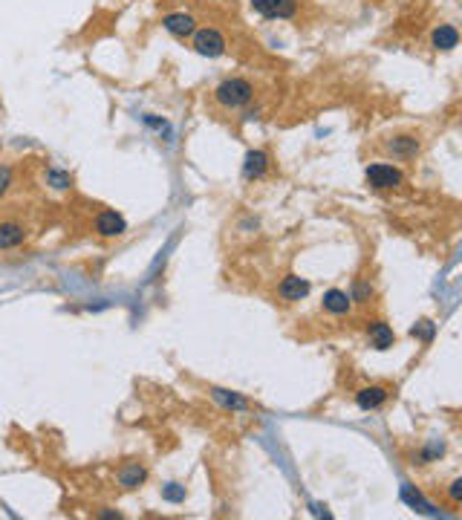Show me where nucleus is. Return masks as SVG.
I'll return each instance as SVG.
<instances>
[{"mask_svg":"<svg viewBox=\"0 0 462 520\" xmlns=\"http://www.w3.org/2000/svg\"><path fill=\"white\" fill-rule=\"evenodd\" d=\"M165 500H171V503L185 500V488H182V486H168L165 488Z\"/></svg>","mask_w":462,"mask_h":520,"instance_id":"19","label":"nucleus"},{"mask_svg":"<svg viewBox=\"0 0 462 520\" xmlns=\"http://www.w3.org/2000/svg\"><path fill=\"white\" fill-rule=\"evenodd\" d=\"M251 9L266 18H292L295 15V0H251Z\"/></svg>","mask_w":462,"mask_h":520,"instance_id":"4","label":"nucleus"},{"mask_svg":"<svg viewBox=\"0 0 462 520\" xmlns=\"http://www.w3.org/2000/svg\"><path fill=\"white\" fill-rule=\"evenodd\" d=\"M349 306H353V298H349L347 292H341V289H330L324 295V309L332 313V315H347Z\"/></svg>","mask_w":462,"mask_h":520,"instance_id":"8","label":"nucleus"},{"mask_svg":"<svg viewBox=\"0 0 462 520\" xmlns=\"http://www.w3.org/2000/svg\"><path fill=\"white\" fill-rule=\"evenodd\" d=\"M370 295V289H367V284H356V301H364Z\"/></svg>","mask_w":462,"mask_h":520,"instance_id":"22","label":"nucleus"},{"mask_svg":"<svg viewBox=\"0 0 462 520\" xmlns=\"http://www.w3.org/2000/svg\"><path fill=\"white\" fill-rule=\"evenodd\" d=\"M370 341L376 350H390L393 347V330H390L387 324H382V321H376V324L370 327Z\"/></svg>","mask_w":462,"mask_h":520,"instance_id":"12","label":"nucleus"},{"mask_svg":"<svg viewBox=\"0 0 462 520\" xmlns=\"http://www.w3.org/2000/svg\"><path fill=\"white\" fill-rule=\"evenodd\" d=\"M162 23H165V30L171 32V35L185 38V35L194 32V23H197V21H194L191 15H185V12H176V15H168Z\"/></svg>","mask_w":462,"mask_h":520,"instance_id":"9","label":"nucleus"},{"mask_svg":"<svg viewBox=\"0 0 462 520\" xmlns=\"http://www.w3.org/2000/svg\"><path fill=\"white\" fill-rule=\"evenodd\" d=\"M9 185H12V171L6 165H0V196L9 191Z\"/></svg>","mask_w":462,"mask_h":520,"instance_id":"20","label":"nucleus"},{"mask_svg":"<svg viewBox=\"0 0 462 520\" xmlns=\"http://www.w3.org/2000/svg\"><path fill=\"white\" fill-rule=\"evenodd\" d=\"M266 168H269V157H266L263 150H249L246 153V165H243V171L249 179H257L266 174Z\"/></svg>","mask_w":462,"mask_h":520,"instance_id":"10","label":"nucleus"},{"mask_svg":"<svg viewBox=\"0 0 462 520\" xmlns=\"http://www.w3.org/2000/svg\"><path fill=\"white\" fill-rule=\"evenodd\" d=\"M194 49L200 55H208V58H220V55L226 52V38L217 30H200L194 35Z\"/></svg>","mask_w":462,"mask_h":520,"instance_id":"3","label":"nucleus"},{"mask_svg":"<svg viewBox=\"0 0 462 520\" xmlns=\"http://www.w3.org/2000/svg\"><path fill=\"white\" fill-rule=\"evenodd\" d=\"M277 292H281L284 301H301L310 295V280H303L298 275H289V278H284V284L277 286Z\"/></svg>","mask_w":462,"mask_h":520,"instance_id":"5","label":"nucleus"},{"mask_svg":"<svg viewBox=\"0 0 462 520\" xmlns=\"http://www.w3.org/2000/svg\"><path fill=\"white\" fill-rule=\"evenodd\" d=\"M142 480H145V468L142 466H130V468L122 471V486L124 488H136Z\"/></svg>","mask_w":462,"mask_h":520,"instance_id":"16","label":"nucleus"},{"mask_svg":"<svg viewBox=\"0 0 462 520\" xmlns=\"http://www.w3.org/2000/svg\"><path fill=\"white\" fill-rule=\"evenodd\" d=\"M411 335H413V339L430 341V339H433V324H430V321H419L416 327H411Z\"/></svg>","mask_w":462,"mask_h":520,"instance_id":"17","label":"nucleus"},{"mask_svg":"<svg viewBox=\"0 0 462 520\" xmlns=\"http://www.w3.org/2000/svg\"><path fill=\"white\" fill-rule=\"evenodd\" d=\"M451 500H454V503L462 500V480H454V483H451Z\"/></svg>","mask_w":462,"mask_h":520,"instance_id":"21","label":"nucleus"},{"mask_svg":"<svg viewBox=\"0 0 462 520\" xmlns=\"http://www.w3.org/2000/svg\"><path fill=\"white\" fill-rule=\"evenodd\" d=\"M459 44V32L454 30V26H439L437 32H433V47L437 49H454Z\"/></svg>","mask_w":462,"mask_h":520,"instance_id":"13","label":"nucleus"},{"mask_svg":"<svg viewBox=\"0 0 462 520\" xmlns=\"http://www.w3.org/2000/svg\"><path fill=\"white\" fill-rule=\"evenodd\" d=\"M402 497L408 500L411 506H419V512H430V506H428V503H425L422 497H419V495H413V491H411V486H404V488H402Z\"/></svg>","mask_w":462,"mask_h":520,"instance_id":"18","label":"nucleus"},{"mask_svg":"<svg viewBox=\"0 0 462 520\" xmlns=\"http://www.w3.org/2000/svg\"><path fill=\"white\" fill-rule=\"evenodd\" d=\"M384 399H387V390H384L382 385H373V387H361V390L356 393V402H358V407H361V411H373V407L384 405Z\"/></svg>","mask_w":462,"mask_h":520,"instance_id":"7","label":"nucleus"},{"mask_svg":"<svg viewBox=\"0 0 462 520\" xmlns=\"http://www.w3.org/2000/svg\"><path fill=\"white\" fill-rule=\"evenodd\" d=\"M23 243V226L18 223H0V249H15Z\"/></svg>","mask_w":462,"mask_h":520,"instance_id":"11","label":"nucleus"},{"mask_svg":"<svg viewBox=\"0 0 462 520\" xmlns=\"http://www.w3.org/2000/svg\"><path fill=\"white\" fill-rule=\"evenodd\" d=\"M367 182L379 191H390V188H399L402 185V174L396 171L393 165H384V162H376L367 168Z\"/></svg>","mask_w":462,"mask_h":520,"instance_id":"2","label":"nucleus"},{"mask_svg":"<svg viewBox=\"0 0 462 520\" xmlns=\"http://www.w3.org/2000/svg\"><path fill=\"white\" fill-rule=\"evenodd\" d=\"M390 150H393L396 157H413V153L419 150V139H413V136H399V139H393V142H390Z\"/></svg>","mask_w":462,"mask_h":520,"instance_id":"14","label":"nucleus"},{"mask_svg":"<svg viewBox=\"0 0 462 520\" xmlns=\"http://www.w3.org/2000/svg\"><path fill=\"white\" fill-rule=\"evenodd\" d=\"M95 231L102 237H119L124 231V217L116 212H102L99 220H95Z\"/></svg>","mask_w":462,"mask_h":520,"instance_id":"6","label":"nucleus"},{"mask_svg":"<svg viewBox=\"0 0 462 520\" xmlns=\"http://www.w3.org/2000/svg\"><path fill=\"white\" fill-rule=\"evenodd\" d=\"M214 95L222 107H243L251 98V84L246 78H229V81L220 84Z\"/></svg>","mask_w":462,"mask_h":520,"instance_id":"1","label":"nucleus"},{"mask_svg":"<svg viewBox=\"0 0 462 520\" xmlns=\"http://www.w3.org/2000/svg\"><path fill=\"white\" fill-rule=\"evenodd\" d=\"M211 393H214V399H217V402H222V405H226V407H237V411H246V407H249V402H246L243 396H237V393H229V390H220V387H214Z\"/></svg>","mask_w":462,"mask_h":520,"instance_id":"15","label":"nucleus"}]
</instances>
